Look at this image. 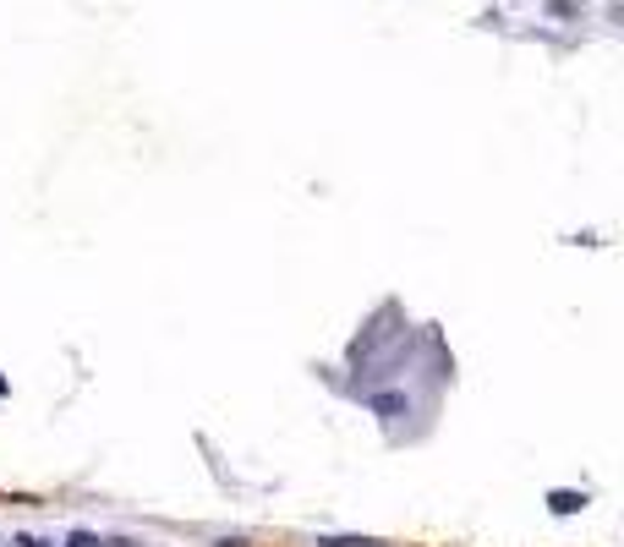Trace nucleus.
I'll use <instances>...</instances> for the list:
<instances>
[{"mask_svg": "<svg viewBox=\"0 0 624 547\" xmlns=\"http://www.w3.org/2000/svg\"><path fill=\"white\" fill-rule=\"evenodd\" d=\"M548 504H553V515H575V509L586 504V493H553Z\"/></svg>", "mask_w": 624, "mask_h": 547, "instance_id": "1", "label": "nucleus"}, {"mask_svg": "<svg viewBox=\"0 0 624 547\" xmlns=\"http://www.w3.org/2000/svg\"><path fill=\"white\" fill-rule=\"evenodd\" d=\"M373 411L395 416V411H406V400H400V394H373Z\"/></svg>", "mask_w": 624, "mask_h": 547, "instance_id": "2", "label": "nucleus"}, {"mask_svg": "<svg viewBox=\"0 0 624 547\" xmlns=\"http://www.w3.org/2000/svg\"><path fill=\"white\" fill-rule=\"evenodd\" d=\"M66 547H104V542H99V537H88V531H77V537L66 542Z\"/></svg>", "mask_w": 624, "mask_h": 547, "instance_id": "3", "label": "nucleus"}, {"mask_svg": "<svg viewBox=\"0 0 624 547\" xmlns=\"http://www.w3.org/2000/svg\"><path fill=\"white\" fill-rule=\"evenodd\" d=\"M0 394H6V378H0Z\"/></svg>", "mask_w": 624, "mask_h": 547, "instance_id": "4", "label": "nucleus"}]
</instances>
